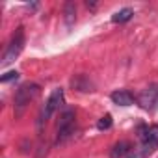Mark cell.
Wrapping results in <instances>:
<instances>
[{
    "instance_id": "obj_3",
    "label": "cell",
    "mask_w": 158,
    "mask_h": 158,
    "mask_svg": "<svg viewBox=\"0 0 158 158\" xmlns=\"http://www.w3.org/2000/svg\"><path fill=\"white\" fill-rule=\"evenodd\" d=\"M61 102H63V89H61V88H56V89L50 93V97H48V101H47V104H45V108H43V112H41V121L50 119V115L61 106Z\"/></svg>"
},
{
    "instance_id": "obj_9",
    "label": "cell",
    "mask_w": 158,
    "mask_h": 158,
    "mask_svg": "<svg viewBox=\"0 0 158 158\" xmlns=\"http://www.w3.org/2000/svg\"><path fill=\"white\" fill-rule=\"evenodd\" d=\"M63 13H65V23H67V26L71 28V26L74 24V21H76V8H74V4H73V2H67Z\"/></svg>"
},
{
    "instance_id": "obj_1",
    "label": "cell",
    "mask_w": 158,
    "mask_h": 158,
    "mask_svg": "<svg viewBox=\"0 0 158 158\" xmlns=\"http://www.w3.org/2000/svg\"><path fill=\"white\" fill-rule=\"evenodd\" d=\"M37 93H39V86H35V84H24L17 89V93H15V115L17 117L23 115L24 108L37 97Z\"/></svg>"
},
{
    "instance_id": "obj_8",
    "label": "cell",
    "mask_w": 158,
    "mask_h": 158,
    "mask_svg": "<svg viewBox=\"0 0 158 158\" xmlns=\"http://www.w3.org/2000/svg\"><path fill=\"white\" fill-rule=\"evenodd\" d=\"M69 127H74V112L73 110L63 112V115L60 117V123H58V130H63V128H69Z\"/></svg>"
},
{
    "instance_id": "obj_4",
    "label": "cell",
    "mask_w": 158,
    "mask_h": 158,
    "mask_svg": "<svg viewBox=\"0 0 158 158\" xmlns=\"http://www.w3.org/2000/svg\"><path fill=\"white\" fill-rule=\"evenodd\" d=\"M139 104L145 108V110H154L158 108V86H152V88H147L141 95H139Z\"/></svg>"
},
{
    "instance_id": "obj_12",
    "label": "cell",
    "mask_w": 158,
    "mask_h": 158,
    "mask_svg": "<svg viewBox=\"0 0 158 158\" xmlns=\"http://www.w3.org/2000/svg\"><path fill=\"white\" fill-rule=\"evenodd\" d=\"M17 78H19V73H17V71H10V73L2 74V78H0V80H2V82H11V80H17Z\"/></svg>"
},
{
    "instance_id": "obj_11",
    "label": "cell",
    "mask_w": 158,
    "mask_h": 158,
    "mask_svg": "<svg viewBox=\"0 0 158 158\" xmlns=\"http://www.w3.org/2000/svg\"><path fill=\"white\" fill-rule=\"evenodd\" d=\"M97 127H99V130H108L110 127H112V115H104V117H101L99 119V123H97Z\"/></svg>"
},
{
    "instance_id": "obj_5",
    "label": "cell",
    "mask_w": 158,
    "mask_h": 158,
    "mask_svg": "<svg viewBox=\"0 0 158 158\" xmlns=\"http://www.w3.org/2000/svg\"><path fill=\"white\" fill-rule=\"evenodd\" d=\"M71 86L78 91H93V84L89 82V78H86L84 74H76L73 80H71Z\"/></svg>"
},
{
    "instance_id": "obj_7",
    "label": "cell",
    "mask_w": 158,
    "mask_h": 158,
    "mask_svg": "<svg viewBox=\"0 0 158 158\" xmlns=\"http://www.w3.org/2000/svg\"><path fill=\"white\" fill-rule=\"evenodd\" d=\"M130 152V145L128 141H117L114 147H112V152H110V158H123Z\"/></svg>"
},
{
    "instance_id": "obj_10",
    "label": "cell",
    "mask_w": 158,
    "mask_h": 158,
    "mask_svg": "<svg viewBox=\"0 0 158 158\" xmlns=\"http://www.w3.org/2000/svg\"><path fill=\"white\" fill-rule=\"evenodd\" d=\"M132 15H134V11H132L130 8H123V10H119V11L112 17V21H114V23H127V21L132 19Z\"/></svg>"
},
{
    "instance_id": "obj_6",
    "label": "cell",
    "mask_w": 158,
    "mask_h": 158,
    "mask_svg": "<svg viewBox=\"0 0 158 158\" xmlns=\"http://www.w3.org/2000/svg\"><path fill=\"white\" fill-rule=\"evenodd\" d=\"M112 101L115 104H119V106H130L134 102V97L128 91H125V89H117V91L112 93Z\"/></svg>"
},
{
    "instance_id": "obj_2",
    "label": "cell",
    "mask_w": 158,
    "mask_h": 158,
    "mask_svg": "<svg viewBox=\"0 0 158 158\" xmlns=\"http://www.w3.org/2000/svg\"><path fill=\"white\" fill-rule=\"evenodd\" d=\"M23 47H24V28L19 26V28L15 30V34L11 35V41H10V45H8V48H6L2 65H10L11 61H15V58L21 54Z\"/></svg>"
}]
</instances>
